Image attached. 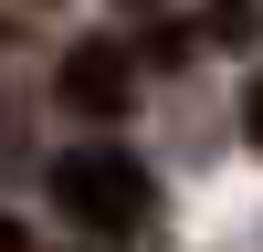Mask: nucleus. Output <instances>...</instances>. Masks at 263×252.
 <instances>
[{
  "label": "nucleus",
  "instance_id": "obj_1",
  "mask_svg": "<svg viewBox=\"0 0 263 252\" xmlns=\"http://www.w3.org/2000/svg\"><path fill=\"white\" fill-rule=\"evenodd\" d=\"M42 189H53V210L84 231V242H126V231L158 221V179H147V158H137V147H116V137L63 147V158L42 168Z\"/></svg>",
  "mask_w": 263,
  "mask_h": 252
},
{
  "label": "nucleus",
  "instance_id": "obj_4",
  "mask_svg": "<svg viewBox=\"0 0 263 252\" xmlns=\"http://www.w3.org/2000/svg\"><path fill=\"white\" fill-rule=\"evenodd\" d=\"M11 168H32V105L0 95V179H11Z\"/></svg>",
  "mask_w": 263,
  "mask_h": 252
},
{
  "label": "nucleus",
  "instance_id": "obj_6",
  "mask_svg": "<svg viewBox=\"0 0 263 252\" xmlns=\"http://www.w3.org/2000/svg\"><path fill=\"white\" fill-rule=\"evenodd\" d=\"M0 252H32V242H21V221H11V210H0Z\"/></svg>",
  "mask_w": 263,
  "mask_h": 252
},
{
  "label": "nucleus",
  "instance_id": "obj_3",
  "mask_svg": "<svg viewBox=\"0 0 263 252\" xmlns=\"http://www.w3.org/2000/svg\"><path fill=\"white\" fill-rule=\"evenodd\" d=\"M200 42H221V53H253V42H263V0H211V11H200Z\"/></svg>",
  "mask_w": 263,
  "mask_h": 252
},
{
  "label": "nucleus",
  "instance_id": "obj_2",
  "mask_svg": "<svg viewBox=\"0 0 263 252\" xmlns=\"http://www.w3.org/2000/svg\"><path fill=\"white\" fill-rule=\"evenodd\" d=\"M53 105H63V116H84V126H116L126 105H137V53H126L116 32L63 42V63H53Z\"/></svg>",
  "mask_w": 263,
  "mask_h": 252
},
{
  "label": "nucleus",
  "instance_id": "obj_8",
  "mask_svg": "<svg viewBox=\"0 0 263 252\" xmlns=\"http://www.w3.org/2000/svg\"><path fill=\"white\" fill-rule=\"evenodd\" d=\"M0 42H11V21H0Z\"/></svg>",
  "mask_w": 263,
  "mask_h": 252
},
{
  "label": "nucleus",
  "instance_id": "obj_5",
  "mask_svg": "<svg viewBox=\"0 0 263 252\" xmlns=\"http://www.w3.org/2000/svg\"><path fill=\"white\" fill-rule=\"evenodd\" d=\"M242 137L263 147V63H253V84H242Z\"/></svg>",
  "mask_w": 263,
  "mask_h": 252
},
{
  "label": "nucleus",
  "instance_id": "obj_7",
  "mask_svg": "<svg viewBox=\"0 0 263 252\" xmlns=\"http://www.w3.org/2000/svg\"><path fill=\"white\" fill-rule=\"evenodd\" d=\"M116 11H168V0H116Z\"/></svg>",
  "mask_w": 263,
  "mask_h": 252
}]
</instances>
